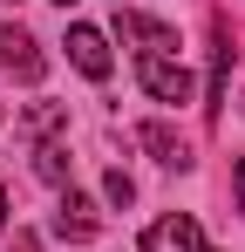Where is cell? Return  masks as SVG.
<instances>
[{"label":"cell","instance_id":"6da1fadb","mask_svg":"<svg viewBox=\"0 0 245 252\" xmlns=\"http://www.w3.org/2000/svg\"><path fill=\"white\" fill-rule=\"evenodd\" d=\"M136 82L150 89L157 102H191V68L177 55H136Z\"/></svg>","mask_w":245,"mask_h":252},{"label":"cell","instance_id":"7a4b0ae2","mask_svg":"<svg viewBox=\"0 0 245 252\" xmlns=\"http://www.w3.org/2000/svg\"><path fill=\"white\" fill-rule=\"evenodd\" d=\"M136 252H218V246H204V232H198L191 211H170V218H157V225L143 232Z\"/></svg>","mask_w":245,"mask_h":252},{"label":"cell","instance_id":"3957f363","mask_svg":"<svg viewBox=\"0 0 245 252\" xmlns=\"http://www.w3.org/2000/svg\"><path fill=\"white\" fill-rule=\"evenodd\" d=\"M0 68L14 75V82H41V68H48V55L34 48L28 28H14V21H0Z\"/></svg>","mask_w":245,"mask_h":252},{"label":"cell","instance_id":"277c9868","mask_svg":"<svg viewBox=\"0 0 245 252\" xmlns=\"http://www.w3.org/2000/svg\"><path fill=\"white\" fill-rule=\"evenodd\" d=\"M116 41H129L136 55H177V34L163 21H150V14H129V7L116 14Z\"/></svg>","mask_w":245,"mask_h":252},{"label":"cell","instance_id":"5b68a950","mask_svg":"<svg viewBox=\"0 0 245 252\" xmlns=\"http://www.w3.org/2000/svg\"><path fill=\"white\" fill-rule=\"evenodd\" d=\"M68 62H75L89 82H102V75H109V34L89 28V21H75V28H68Z\"/></svg>","mask_w":245,"mask_h":252},{"label":"cell","instance_id":"8992f818","mask_svg":"<svg viewBox=\"0 0 245 252\" xmlns=\"http://www.w3.org/2000/svg\"><path fill=\"white\" fill-rule=\"evenodd\" d=\"M95 225H102V211L68 184V191H61V211H55V232H61L68 246H82V239H95Z\"/></svg>","mask_w":245,"mask_h":252},{"label":"cell","instance_id":"52a82bcc","mask_svg":"<svg viewBox=\"0 0 245 252\" xmlns=\"http://www.w3.org/2000/svg\"><path fill=\"white\" fill-rule=\"evenodd\" d=\"M225 75H232V34H225V21H218V48H211V89H204V109H211V116L225 109Z\"/></svg>","mask_w":245,"mask_h":252},{"label":"cell","instance_id":"ba28073f","mask_svg":"<svg viewBox=\"0 0 245 252\" xmlns=\"http://www.w3.org/2000/svg\"><path fill=\"white\" fill-rule=\"evenodd\" d=\"M136 136H143V150H150L157 164H170V170H184V164H191V150H184V143H177V136H170L163 123H143Z\"/></svg>","mask_w":245,"mask_h":252},{"label":"cell","instance_id":"9c48e42d","mask_svg":"<svg viewBox=\"0 0 245 252\" xmlns=\"http://www.w3.org/2000/svg\"><path fill=\"white\" fill-rule=\"evenodd\" d=\"M34 170L48 184H68V150H61V143H34Z\"/></svg>","mask_w":245,"mask_h":252},{"label":"cell","instance_id":"30bf717a","mask_svg":"<svg viewBox=\"0 0 245 252\" xmlns=\"http://www.w3.org/2000/svg\"><path fill=\"white\" fill-rule=\"evenodd\" d=\"M102 191H109V205H129V198H136V184H129V177H122V170H109V184H102Z\"/></svg>","mask_w":245,"mask_h":252},{"label":"cell","instance_id":"8fae6325","mask_svg":"<svg viewBox=\"0 0 245 252\" xmlns=\"http://www.w3.org/2000/svg\"><path fill=\"white\" fill-rule=\"evenodd\" d=\"M232 191H239V211H245V157H239V170H232Z\"/></svg>","mask_w":245,"mask_h":252},{"label":"cell","instance_id":"7c38bea8","mask_svg":"<svg viewBox=\"0 0 245 252\" xmlns=\"http://www.w3.org/2000/svg\"><path fill=\"white\" fill-rule=\"evenodd\" d=\"M0 225H7V184H0Z\"/></svg>","mask_w":245,"mask_h":252},{"label":"cell","instance_id":"4fadbf2b","mask_svg":"<svg viewBox=\"0 0 245 252\" xmlns=\"http://www.w3.org/2000/svg\"><path fill=\"white\" fill-rule=\"evenodd\" d=\"M61 7H68V0H61Z\"/></svg>","mask_w":245,"mask_h":252}]
</instances>
